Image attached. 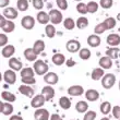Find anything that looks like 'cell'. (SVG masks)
Here are the masks:
<instances>
[{"mask_svg":"<svg viewBox=\"0 0 120 120\" xmlns=\"http://www.w3.org/2000/svg\"><path fill=\"white\" fill-rule=\"evenodd\" d=\"M115 83H116V76H115V74H112V73L105 74V75L103 76V79H101V85L106 90L111 89V87L115 85Z\"/></svg>","mask_w":120,"mask_h":120,"instance_id":"cell-1","label":"cell"},{"mask_svg":"<svg viewBox=\"0 0 120 120\" xmlns=\"http://www.w3.org/2000/svg\"><path fill=\"white\" fill-rule=\"evenodd\" d=\"M35 73L38 75H44L48 71V66L47 63H45L43 60H36L34 62V67H33Z\"/></svg>","mask_w":120,"mask_h":120,"instance_id":"cell-2","label":"cell"},{"mask_svg":"<svg viewBox=\"0 0 120 120\" xmlns=\"http://www.w3.org/2000/svg\"><path fill=\"white\" fill-rule=\"evenodd\" d=\"M49 16H50V21L52 24H60L62 22L63 16H62V13L60 12L59 10H56V9L50 10Z\"/></svg>","mask_w":120,"mask_h":120,"instance_id":"cell-3","label":"cell"},{"mask_svg":"<svg viewBox=\"0 0 120 120\" xmlns=\"http://www.w3.org/2000/svg\"><path fill=\"white\" fill-rule=\"evenodd\" d=\"M45 101H46V98H45V96L43 94L36 95V96H34V97H33V99H32L31 106L33 108H36V109H38V108H41V106L45 104Z\"/></svg>","mask_w":120,"mask_h":120,"instance_id":"cell-4","label":"cell"},{"mask_svg":"<svg viewBox=\"0 0 120 120\" xmlns=\"http://www.w3.org/2000/svg\"><path fill=\"white\" fill-rule=\"evenodd\" d=\"M35 120H48L49 119V111L44 108H38L34 112Z\"/></svg>","mask_w":120,"mask_h":120,"instance_id":"cell-5","label":"cell"},{"mask_svg":"<svg viewBox=\"0 0 120 120\" xmlns=\"http://www.w3.org/2000/svg\"><path fill=\"white\" fill-rule=\"evenodd\" d=\"M21 25L25 30H32L35 25V20L30 15H25L21 20Z\"/></svg>","mask_w":120,"mask_h":120,"instance_id":"cell-6","label":"cell"},{"mask_svg":"<svg viewBox=\"0 0 120 120\" xmlns=\"http://www.w3.org/2000/svg\"><path fill=\"white\" fill-rule=\"evenodd\" d=\"M3 80L8 84H14L16 81V74L12 70H7L3 73Z\"/></svg>","mask_w":120,"mask_h":120,"instance_id":"cell-7","label":"cell"},{"mask_svg":"<svg viewBox=\"0 0 120 120\" xmlns=\"http://www.w3.org/2000/svg\"><path fill=\"white\" fill-rule=\"evenodd\" d=\"M66 47H67V50L69 51V52L74 54V52H76V51L80 50L81 45H80V43L78 41H75V39H70V41L67 43Z\"/></svg>","mask_w":120,"mask_h":120,"instance_id":"cell-8","label":"cell"},{"mask_svg":"<svg viewBox=\"0 0 120 120\" xmlns=\"http://www.w3.org/2000/svg\"><path fill=\"white\" fill-rule=\"evenodd\" d=\"M44 81L47 84H50V85H54V84H57L58 81H59V78L55 72H48L45 74L44 76Z\"/></svg>","mask_w":120,"mask_h":120,"instance_id":"cell-9","label":"cell"},{"mask_svg":"<svg viewBox=\"0 0 120 120\" xmlns=\"http://www.w3.org/2000/svg\"><path fill=\"white\" fill-rule=\"evenodd\" d=\"M3 16L7 18L8 20H14L18 18V11L14 8H12V7L6 8L3 10Z\"/></svg>","mask_w":120,"mask_h":120,"instance_id":"cell-10","label":"cell"},{"mask_svg":"<svg viewBox=\"0 0 120 120\" xmlns=\"http://www.w3.org/2000/svg\"><path fill=\"white\" fill-rule=\"evenodd\" d=\"M84 93V89L80 85H72L68 89V94L71 96H81Z\"/></svg>","mask_w":120,"mask_h":120,"instance_id":"cell-11","label":"cell"},{"mask_svg":"<svg viewBox=\"0 0 120 120\" xmlns=\"http://www.w3.org/2000/svg\"><path fill=\"white\" fill-rule=\"evenodd\" d=\"M106 41L111 47H117L118 45L120 44V36L118 34H110V35H108Z\"/></svg>","mask_w":120,"mask_h":120,"instance_id":"cell-12","label":"cell"},{"mask_svg":"<svg viewBox=\"0 0 120 120\" xmlns=\"http://www.w3.org/2000/svg\"><path fill=\"white\" fill-rule=\"evenodd\" d=\"M99 67L103 68V69H110L112 67V59L109 58L108 56L101 57L99 59Z\"/></svg>","mask_w":120,"mask_h":120,"instance_id":"cell-13","label":"cell"},{"mask_svg":"<svg viewBox=\"0 0 120 120\" xmlns=\"http://www.w3.org/2000/svg\"><path fill=\"white\" fill-rule=\"evenodd\" d=\"M14 52H15V48L12 45H7L1 50V55H2L3 58H10Z\"/></svg>","mask_w":120,"mask_h":120,"instance_id":"cell-14","label":"cell"},{"mask_svg":"<svg viewBox=\"0 0 120 120\" xmlns=\"http://www.w3.org/2000/svg\"><path fill=\"white\" fill-rule=\"evenodd\" d=\"M0 111L1 114L9 116L13 112V106L9 103H0Z\"/></svg>","mask_w":120,"mask_h":120,"instance_id":"cell-15","label":"cell"},{"mask_svg":"<svg viewBox=\"0 0 120 120\" xmlns=\"http://www.w3.org/2000/svg\"><path fill=\"white\" fill-rule=\"evenodd\" d=\"M85 97L90 101H96L99 98V93L96 90H87L85 93Z\"/></svg>","mask_w":120,"mask_h":120,"instance_id":"cell-16","label":"cell"},{"mask_svg":"<svg viewBox=\"0 0 120 120\" xmlns=\"http://www.w3.org/2000/svg\"><path fill=\"white\" fill-rule=\"evenodd\" d=\"M41 94L45 96L46 101H50L51 98L55 96V90L51 86H45L41 90Z\"/></svg>","mask_w":120,"mask_h":120,"instance_id":"cell-17","label":"cell"},{"mask_svg":"<svg viewBox=\"0 0 120 120\" xmlns=\"http://www.w3.org/2000/svg\"><path fill=\"white\" fill-rule=\"evenodd\" d=\"M19 92L21 93V94L25 95L26 97H33V95H34V90L32 89L31 86L29 85H21L19 87Z\"/></svg>","mask_w":120,"mask_h":120,"instance_id":"cell-18","label":"cell"},{"mask_svg":"<svg viewBox=\"0 0 120 120\" xmlns=\"http://www.w3.org/2000/svg\"><path fill=\"white\" fill-rule=\"evenodd\" d=\"M87 44H89L91 47H97V46H99V44H101V37L96 34L91 35V36L87 37Z\"/></svg>","mask_w":120,"mask_h":120,"instance_id":"cell-19","label":"cell"},{"mask_svg":"<svg viewBox=\"0 0 120 120\" xmlns=\"http://www.w3.org/2000/svg\"><path fill=\"white\" fill-rule=\"evenodd\" d=\"M9 67L14 71H20L22 69V62L16 58H11L9 60Z\"/></svg>","mask_w":120,"mask_h":120,"instance_id":"cell-20","label":"cell"},{"mask_svg":"<svg viewBox=\"0 0 120 120\" xmlns=\"http://www.w3.org/2000/svg\"><path fill=\"white\" fill-rule=\"evenodd\" d=\"M24 57L26 58V60L29 61H35L37 59V54L34 51L33 48H26L24 50Z\"/></svg>","mask_w":120,"mask_h":120,"instance_id":"cell-21","label":"cell"},{"mask_svg":"<svg viewBox=\"0 0 120 120\" xmlns=\"http://www.w3.org/2000/svg\"><path fill=\"white\" fill-rule=\"evenodd\" d=\"M37 21L41 24H47L49 21H50V16H49V14H47L46 12H44V11H41V12L37 13Z\"/></svg>","mask_w":120,"mask_h":120,"instance_id":"cell-22","label":"cell"},{"mask_svg":"<svg viewBox=\"0 0 120 120\" xmlns=\"http://www.w3.org/2000/svg\"><path fill=\"white\" fill-rule=\"evenodd\" d=\"M104 69L103 68H95L93 71H92V79L94 80V81H97L99 79H103V76H104Z\"/></svg>","mask_w":120,"mask_h":120,"instance_id":"cell-23","label":"cell"},{"mask_svg":"<svg viewBox=\"0 0 120 120\" xmlns=\"http://www.w3.org/2000/svg\"><path fill=\"white\" fill-rule=\"evenodd\" d=\"M75 109L78 112H80V114H83V112H86L87 111V109H89V104L86 103V101H80L76 103L75 105Z\"/></svg>","mask_w":120,"mask_h":120,"instance_id":"cell-24","label":"cell"},{"mask_svg":"<svg viewBox=\"0 0 120 120\" xmlns=\"http://www.w3.org/2000/svg\"><path fill=\"white\" fill-rule=\"evenodd\" d=\"M64 61H67V60L62 54H55L52 56V62L56 66H61V64L64 63Z\"/></svg>","mask_w":120,"mask_h":120,"instance_id":"cell-25","label":"cell"},{"mask_svg":"<svg viewBox=\"0 0 120 120\" xmlns=\"http://www.w3.org/2000/svg\"><path fill=\"white\" fill-rule=\"evenodd\" d=\"M59 105L62 109L67 110V109H69V108L71 107V101H70L68 97H66V96H62V97H60V99H59Z\"/></svg>","mask_w":120,"mask_h":120,"instance_id":"cell-26","label":"cell"},{"mask_svg":"<svg viewBox=\"0 0 120 120\" xmlns=\"http://www.w3.org/2000/svg\"><path fill=\"white\" fill-rule=\"evenodd\" d=\"M99 109H101V112L103 115H108L111 110H112V108H111V104L109 103V101H104V103H101Z\"/></svg>","mask_w":120,"mask_h":120,"instance_id":"cell-27","label":"cell"},{"mask_svg":"<svg viewBox=\"0 0 120 120\" xmlns=\"http://www.w3.org/2000/svg\"><path fill=\"white\" fill-rule=\"evenodd\" d=\"M33 49L37 55H39L41 51H44L45 49V43L43 41H36L34 43V46H33Z\"/></svg>","mask_w":120,"mask_h":120,"instance_id":"cell-28","label":"cell"},{"mask_svg":"<svg viewBox=\"0 0 120 120\" xmlns=\"http://www.w3.org/2000/svg\"><path fill=\"white\" fill-rule=\"evenodd\" d=\"M1 97H2V99L8 101V103H13V101L16 99L15 95H13L12 93H10V92H8V91H3L2 93H1Z\"/></svg>","mask_w":120,"mask_h":120,"instance_id":"cell-29","label":"cell"},{"mask_svg":"<svg viewBox=\"0 0 120 120\" xmlns=\"http://www.w3.org/2000/svg\"><path fill=\"white\" fill-rule=\"evenodd\" d=\"M14 29H15V24H14L11 20H8L6 22V24L1 27V30H2L3 32H6V33H11V32L14 31Z\"/></svg>","mask_w":120,"mask_h":120,"instance_id":"cell-30","label":"cell"},{"mask_svg":"<svg viewBox=\"0 0 120 120\" xmlns=\"http://www.w3.org/2000/svg\"><path fill=\"white\" fill-rule=\"evenodd\" d=\"M63 26H64V29L66 30L71 31V30H73L76 26V23L74 22L73 19H71V18H67V19L63 21Z\"/></svg>","mask_w":120,"mask_h":120,"instance_id":"cell-31","label":"cell"},{"mask_svg":"<svg viewBox=\"0 0 120 120\" xmlns=\"http://www.w3.org/2000/svg\"><path fill=\"white\" fill-rule=\"evenodd\" d=\"M87 25H89V20L86 19L85 16H81V18H79L78 21H76V26H78L80 30L85 29V27H87Z\"/></svg>","mask_w":120,"mask_h":120,"instance_id":"cell-32","label":"cell"},{"mask_svg":"<svg viewBox=\"0 0 120 120\" xmlns=\"http://www.w3.org/2000/svg\"><path fill=\"white\" fill-rule=\"evenodd\" d=\"M118 52H119V49H118L117 47H111L106 51V56H108V57L111 58V59H117Z\"/></svg>","mask_w":120,"mask_h":120,"instance_id":"cell-33","label":"cell"},{"mask_svg":"<svg viewBox=\"0 0 120 120\" xmlns=\"http://www.w3.org/2000/svg\"><path fill=\"white\" fill-rule=\"evenodd\" d=\"M79 56L82 60H87L91 58V51H90L87 48H82V49L79 51Z\"/></svg>","mask_w":120,"mask_h":120,"instance_id":"cell-34","label":"cell"},{"mask_svg":"<svg viewBox=\"0 0 120 120\" xmlns=\"http://www.w3.org/2000/svg\"><path fill=\"white\" fill-rule=\"evenodd\" d=\"M34 70L32 68H24V69L21 70V76L22 78H31V76H34Z\"/></svg>","mask_w":120,"mask_h":120,"instance_id":"cell-35","label":"cell"},{"mask_svg":"<svg viewBox=\"0 0 120 120\" xmlns=\"http://www.w3.org/2000/svg\"><path fill=\"white\" fill-rule=\"evenodd\" d=\"M16 7L20 11H26L29 8V1L27 0H18Z\"/></svg>","mask_w":120,"mask_h":120,"instance_id":"cell-36","label":"cell"},{"mask_svg":"<svg viewBox=\"0 0 120 120\" xmlns=\"http://www.w3.org/2000/svg\"><path fill=\"white\" fill-rule=\"evenodd\" d=\"M45 32H46L47 37H49V38H52L55 35H56V29H55L54 25H46Z\"/></svg>","mask_w":120,"mask_h":120,"instance_id":"cell-37","label":"cell"},{"mask_svg":"<svg viewBox=\"0 0 120 120\" xmlns=\"http://www.w3.org/2000/svg\"><path fill=\"white\" fill-rule=\"evenodd\" d=\"M98 10V3L95 2V1H90L89 3H87V11H89V13H95L97 12Z\"/></svg>","mask_w":120,"mask_h":120,"instance_id":"cell-38","label":"cell"},{"mask_svg":"<svg viewBox=\"0 0 120 120\" xmlns=\"http://www.w3.org/2000/svg\"><path fill=\"white\" fill-rule=\"evenodd\" d=\"M104 23L106 25V27H107V30H111L116 26V19L115 18H107L104 21Z\"/></svg>","mask_w":120,"mask_h":120,"instance_id":"cell-39","label":"cell"},{"mask_svg":"<svg viewBox=\"0 0 120 120\" xmlns=\"http://www.w3.org/2000/svg\"><path fill=\"white\" fill-rule=\"evenodd\" d=\"M105 31H107V27H106V25H105L104 22L97 24V25L95 26V29H94V32H95V34L96 35L97 34H103Z\"/></svg>","mask_w":120,"mask_h":120,"instance_id":"cell-40","label":"cell"},{"mask_svg":"<svg viewBox=\"0 0 120 120\" xmlns=\"http://www.w3.org/2000/svg\"><path fill=\"white\" fill-rule=\"evenodd\" d=\"M76 10H78V12L81 13V14H86V13L89 12V11H87V4H85V3H83V2L78 3Z\"/></svg>","mask_w":120,"mask_h":120,"instance_id":"cell-41","label":"cell"},{"mask_svg":"<svg viewBox=\"0 0 120 120\" xmlns=\"http://www.w3.org/2000/svg\"><path fill=\"white\" fill-rule=\"evenodd\" d=\"M112 3H114L112 0H101L99 1V4L103 9H110L112 7Z\"/></svg>","mask_w":120,"mask_h":120,"instance_id":"cell-42","label":"cell"},{"mask_svg":"<svg viewBox=\"0 0 120 120\" xmlns=\"http://www.w3.org/2000/svg\"><path fill=\"white\" fill-rule=\"evenodd\" d=\"M95 118H96V112L93 110H90L87 112H85L83 120H95Z\"/></svg>","mask_w":120,"mask_h":120,"instance_id":"cell-43","label":"cell"},{"mask_svg":"<svg viewBox=\"0 0 120 120\" xmlns=\"http://www.w3.org/2000/svg\"><path fill=\"white\" fill-rule=\"evenodd\" d=\"M56 2H57V6L60 10L68 9V2H67V0H56Z\"/></svg>","mask_w":120,"mask_h":120,"instance_id":"cell-44","label":"cell"},{"mask_svg":"<svg viewBox=\"0 0 120 120\" xmlns=\"http://www.w3.org/2000/svg\"><path fill=\"white\" fill-rule=\"evenodd\" d=\"M33 7L36 10H41L44 7V2L43 0H33Z\"/></svg>","mask_w":120,"mask_h":120,"instance_id":"cell-45","label":"cell"},{"mask_svg":"<svg viewBox=\"0 0 120 120\" xmlns=\"http://www.w3.org/2000/svg\"><path fill=\"white\" fill-rule=\"evenodd\" d=\"M112 116H114L116 119L120 120V106H115L112 107Z\"/></svg>","mask_w":120,"mask_h":120,"instance_id":"cell-46","label":"cell"},{"mask_svg":"<svg viewBox=\"0 0 120 120\" xmlns=\"http://www.w3.org/2000/svg\"><path fill=\"white\" fill-rule=\"evenodd\" d=\"M22 82L24 84H35L36 83V80H35L34 76H31V78H22Z\"/></svg>","mask_w":120,"mask_h":120,"instance_id":"cell-47","label":"cell"},{"mask_svg":"<svg viewBox=\"0 0 120 120\" xmlns=\"http://www.w3.org/2000/svg\"><path fill=\"white\" fill-rule=\"evenodd\" d=\"M7 43H8V37H7L6 34H0V46L1 47H4V46H7Z\"/></svg>","mask_w":120,"mask_h":120,"instance_id":"cell-48","label":"cell"},{"mask_svg":"<svg viewBox=\"0 0 120 120\" xmlns=\"http://www.w3.org/2000/svg\"><path fill=\"white\" fill-rule=\"evenodd\" d=\"M10 3V0H0V8H6Z\"/></svg>","mask_w":120,"mask_h":120,"instance_id":"cell-49","label":"cell"},{"mask_svg":"<svg viewBox=\"0 0 120 120\" xmlns=\"http://www.w3.org/2000/svg\"><path fill=\"white\" fill-rule=\"evenodd\" d=\"M66 64H67V67H73V66H75V61H73L72 59H69L66 61Z\"/></svg>","mask_w":120,"mask_h":120,"instance_id":"cell-50","label":"cell"},{"mask_svg":"<svg viewBox=\"0 0 120 120\" xmlns=\"http://www.w3.org/2000/svg\"><path fill=\"white\" fill-rule=\"evenodd\" d=\"M50 120H62V118L60 117L58 114H54L50 116Z\"/></svg>","mask_w":120,"mask_h":120,"instance_id":"cell-51","label":"cell"},{"mask_svg":"<svg viewBox=\"0 0 120 120\" xmlns=\"http://www.w3.org/2000/svg\"><path fill=\"white\" fill-rule=\"evenodd\" d=\"M9 120H23V118L21 116H18V115H13V116L10 117Z\"/></svg>","mask_w":120,"mask_h":120,"instance_id":"cell-52","label":"cell"},{"mask_svg":"<svg viewBox=\"0 0 120 120\" xmlns=\"http://www.w3.org/2000/svg\"><path fill=\"white\" fill-rule=\"evenodd\" d=\"M6 20H4V16H3V14L2 15H0V27H2L4 24H6Z\"/></svg>","mask_w":120,"mask_h":120,"instance_id":"cell-53","label":"cell"},{"mask_svg":"<svg viewBox=\"0 0 120 120\" xmlns=\"http://www.w3.org/2000/svg\"><path fill=\"white\" fill-rule=\"evenodd\" d=\"M117 20L118 21H120V13H118L117 14Z\"/></svg>","mask_w":120,"mask_h":120,"instance_id":"cell-54","label":"cell"},{"mask_svg":"<svg viewBox=\"0 0 120 120\" xmlns=\"http://www.w3.org/2000/svg\"><path fill=\"white\" fill-rule=\"evenodd\" d=\"M101 120H109V119H108V118H106V117H104V118H101Z\"/></svg>","mask_w":120,"mask_h":120,"instance_id":"cell-55","label":"cell"},{"mask_svg":"<svg viewBox=\"0 0 120 120\" xmlns=\"http://www.w3.org/2000/svg\"><path fill=\"white\" fill-rule=\"evenodd\" d=\"M119 90H120V82H119Z\"/></svg>","mask_w":120,"mask_h":120,"instance_id":"cell-56","label":"cell"},{"mask_svg":"<svg viewBox=\"0 0 120 120\" xmlns=\"http://www.w3.org/2000/svg\"><path fill=\"white\" fill-rule=\"evenodd\" d=\"M76 1H80V0H76Z\"/></svg>","mask_w":120,"mask_h":120,"instance_id":"cell-57","label":"cell"},{"mask_svg":"<svg viewBox=\"0 0 120 120\" xmlns=\"http://www.w3.org/2000/svg\"><path fill=\"white\" fill-rule=\"evenodd\" d=\"M90 1H92V0H90Z\"/></svg>","mask_w":120,"mask_h":120,"instance_id":"cell-58","label":"cell"}]
</instances>
